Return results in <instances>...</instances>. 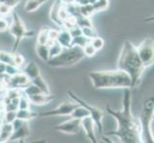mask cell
<instances>
[{
    "label": "cell",
    "mask_w": 154,
    "mask_h": 143,
    "mask_svg": "<svg viewBox=\"0 0 154 143\" xmlns=\"http://www.w3.org/2000/svg\"><path fill=\"white\" fill-rule=\"evenodd\" d=\"M107 113L117 120V129L105 133V136H117L120 142L124 143H143V128L139 118H134L131 113V93L129 88L124 92V107L120 111H115L106 105Z\"/></svg>",
    "instance_id": "6da1fadb"
},
{
    "label": "cell",
    "mask_w": 154,
    "mask_h": 143,
    "mask_svg": "<svg viewBox=\"0 0 154 143\" xmlns=\"http://www.w3.org/2000/svg\"><path fill=\"white\" fill-rule=\"evenodd\" d=\"M117 65H118V69L125 72L130 76V89L139 85L146 67L142 63L139 55L137 54L136 47L129 40H125L124 42Z\"/></svg>",
    "instance_id": "7a4b0ae2"
},
{
    "label": "cell",
    "mask_w": 154,
    "mask_h": 143,
    "mask_svg": "<svg viewBox=\"0 0 154 143\" xmlns=\"http://www.w3.org/2000/svg\"><path fill=\"white\" fill-rule=\"evenodd\" d=\"M88 76L95 89H125L131 87L130 76L124 71H94L88 73Z\"/></svg>",
    "instance_id": "3957f363"
},
{
    "label": "cell",
    "mask_w": 154,
    "mask_h": 143,
    "mask_svg": "<svg viewBox=\"0 0 154 143\" xmlns=\"http://www.w3.org/2000/svg\"><path fill=\"white\" fill-rule=\"evenodd\" d=\"M84 57L82 49L78 46L63 48L58 55L50 58L46 63L53 68H69L72 67Z\"/></svg>",
    "instance_id": "277c9868"
},
{
    "label": "cell",
    "mask_w": 154,
    "mask_h": 143,
    "mask_svg": "<svg viewBox=\"0 0 154 143\" xmlns=\"http://www.w3.org/2000/svg\"><path fill=\"white\" fill-rule=\"evenodd\" d=\"M8 31H9V33L15 38L14 44V47H13V52H17V49L19 47L20 42L23 38L32 37V36L35 35V31H28L27 29H26L23 21L21 20L18 13H15V12H13L12 22H11L10 25H9Z\"/></svg>",
    "instance_id": "5b68a950"
},
{
    "label": "cell",
    "mask_w": 154,
    "mask_h": 143,
    "mask_svg": "<svg viewBox=\"0 0 154 143\" xmlns=\"http://www.w3.org/2000/svg\"><path fill=\"white\" fill-rule=\"evenodd\" d=\"M68 95L74 101L77 102L79 105L82 106V107L85 108L88 112H89V115L91 116V118L93 119L94 123H95V127L97 128V131L100 135H103V112L100 108L95 107V106H92L88 104L86 101L82 100L79 97L74 93L71 90H69L67 92Z\"/></svg>",
    "instance_id": "8992f818"
},
{
    "label": "cell",
    "mask_w": 154,
    "mask_h": 143,
    "mask_svg": "<svg viewBox=\"0 0 154 143\" xmlns=\"http://www.w3.org/2000/svg\"><path fill=\"white\" fill-rule=\"evenodd\" d=\"M153 97H149L144 103V108L141 115V124L143 128V134H146L147 139H149L150 142H153V135L151 132V122L153 121Z\"/></svg>",
    "instance_id": "52a82bcc"
},
{
    "label": "cell",
    "mask_w": 154,
    "mask_h": 143,
    "mask_svg": "<svg viewBox=\"0 0 154 143\" xmlns=\"http://www.w3.org/2000/svg\"><path fill=\"white\" fill-rule=\"evenodd\" d=\"M137 54L139 55L142 63L146 68L151 66L154 61V43L153 39L148 37L143 40L141 43L136 47Z\"/></svg>",
    "instance_id": "ba28073f"
},
{
    "label": "cell",
    "mask_w": 154,
    "mask_h": 143,
    "mask_svg": "<svg viewBox=\"0 0 154 143\" xmlns=\"http://www.w3.org/2000/svg\"><path fill=\"white\" fill-rule=\"evenodd\" d=\"M79 106L77 102H63L57 108L38 114V118L42 116H57V115H70V114Z\"/></svg>",
    "instance_id": "9c48e42d"
},
{
    "label": "cell",
    "mask_w": 154,
    "mask_h": 143,
    "mask_svg": "<svg viewBox=\"0 0 154 143\" xmlns=\"http://www.w3.org/2000/svg\"><path fill=\"white\" fill-rule=\"evenodd\" d=\"M54 130L67 135L78 134L81 130V119L71 118L69 120H66L64 122L55 126Z\"/></svg>",
    "instance_id": "30bf717a"
},
{
    "label": "cell",
    "mask_w": 154,
    "mask_h": 143,
    "mask_svg": "<svg viewBox=\"0 0 154 143\" xmlns=\"http://www.w3.org/2000/svg\"><path fill=\"white\" fill-rule=\"evenodd\" d=\"M81 128H82L84 134H85L90 141L93 143L98 142L96 133H95V123L91 118V116L87 115L81 119Z\"/></svg>",
    "instance_id": "8fae6325"
},
{
    "label": "cell",
    "mask_w": 154,
    "mask_h": 143,
    "mask_svg": "<svg viewBox=\"0 0 154 143\" xmlns=\"http://www.w3.org/2000/svg\"><path fill=\"white\" fill-rule=\"evenodd\" d=\"M30 83H31V80L27 77V76H26L25 73H23L22 72H19L17 75L10 77L7 87L22 90L27 85H29Z\"/></svg>",
    "instance_id": "7c38bea8"
},
{
    "label": "cell",
    "mask_w": 154,
    "mask_h": 143,
    "mask_svg": "<svg viewBox=\"0 0 154 143\" xmlns=\"http://www.w3.org/2000/svg\"><path fill=\"white\" fill-rule=\"evenodd\" d=\"M29 136H30L29 121H25V122L21 126H19L18 128L14 130L13 135L11 136L9 141H15V140L26 139Z\"/></svg>",
    "instance_id": "4fadbf2b"
},
{
    "label": "cell",
    "mask_w": 154,
    "mask_h": 143,
    "mask_svg": "<svg viewBox=\"0 0 154 143\" xmlns=\"http://www.w3.org/2000/svg\"><path fill=\"white\" fill-rule=\"evenodd\" d=\"M30 103H33L35 105H46L50 103L51 101H53V99L55 98V95H53L52 94H46L43 93L40 94H36L34 95H29L28 97Z\"/></svg>",
    "instance_id": "5bb4252c"
},
{
    "label": "cell",
    "mask_w": 154,
    "mask_h": 143,
    "mask_svg": "<svg viewBox=\"0 0 154 143\" xmlns=\"http://www.w3.org/2000/svg\"><path fill=\"white\" fill-rule=\"evenodd\" d=\"M21 72L25 73L30 80L40 75L39 67L36 65V63L35 61H29L27 64L22 67V71Z\"/></svg>",
    "instance_id": "9a60e30c"
},
{
    "label": "cell",
    "mask_w": 154,
    "mask_h": 143,
    "mask_svg": "<svg viewBox=\"0 0 154 143\" xmlns=\"http://www.w3.org/2000/svg\"><path fill=\"white\" fill-rule=\"evenodd\" d=\"M61 4L62 3H61L60 0H55V2L53 3L51 10H50V18H51V20L56 25L60 26V27H62V26H63L62 20L58 17V10H60V7L61 6Z\"/></svg>",
    "instance_id": "2e32d148"
},
{
    "label": "cell",
    "mask_w": 154,
    "mask_h": 143,
    "mask_svg": "<svg viewBox=\"0 0 154 143\" xmlns=\"http://www.w3.org/2000/svg\"><path fill=\"white\" fill-rule=\"evenodd\" d=\"M14 128L12 123L1 122V131H0V143L8 142L11 136L13 135Z\"/></svg>",
    "instance_id": "e0dca14e"
},
{
    "label": "cell",
    "mask_w": 154,
    "mask_h": 143,
    "mask_svg": "<svg viewBox=\"0 0 154 143\" xmlns=\"http://www.w3.org/2000/svg\"><path fill=\"white\" fill-rule=\"evenodd\" d=\"M57 41L61 45L62 48H69L71 47V41H72V36L69 34L68 30L64 29L58 31V35Z\"/></svg>",
    "instance_id": "ac0fdd59"
},
{
    "label": "cell",
    "mask_w": 154,
    "mask_h": 143,
    "mask_svg": "<svg viewBox=\"0 0 154 143\" xmlns=\"http://www.w3.org/2000/svg\"><path fill=\"white\" fill-rule=\"evenodd\" d=\"M48 1L50 0H27L24 5V10L27 13H34Z\"/></svg>",
    "instance_id": "d6986e66"
},
{
    "label": "cell",
    "mask_w": 154,
    "mask_h": 143,
    "mask_svg": "<svg viewBox=\"0 0 154 143\" xmlns=\"http://www.w3.org/2000/svg\"><path fill=\"white\" fill-rule=\"evenodd\" d=\"M31 83L35 84V85L38 87L43 94H51V91H50V88L48 86V84L46 83V81L44 80V78L42 77L40 75L38 76H35L33 79H31Z\"/></svg>",
    "instance_id": "ffe728a7"
},
{
    "label": "cell",
    "mask_w": 154,
    "mask_h": 143,
    "mask_svg": "<svg viewBox=\"0 0 154 143\" xmlns=\"http://www.w3.org/2000/svg\"><path fill=\"white\" fill-rule=\"evenodd\" d=\"M35 118H38V114L32 112L30 109H17V118L30 121Z\"/></svg>",
    "instance_id": "44dd1931"
},
{
    "label": "cell",
    "mask_w": 154,
    "mask_h": 143,
    "mask_svg": "<svg viewBox=\"0 0 154 143\" xmlns=\"http://www.w3.org/2000/svg\"><path fill=\"white\" fill-rule=\"evenodd\" d=\"M36 54L42 61L49 59V46L47 44H36Z\"/></svg>",
    "instance_id": "7402d4cb"
},
{
    "label": "cell",
    "mask_w": 154,
    "mask_h": 143,
    "mask_svg": "<svg viewBox=\"0 0 154 143\" xmlns=\"http://www.w3.org/2000/svg\"><path fill=\"white\" fill-rule=\"evenodd\" d=\"M87 115H89L88 111L84 107H82V106L79 105L78 107L70 114V115H69V116H71V118H73L82 119V118H85V116H87Z\"/></svg>",
    "instance_id": "603a6c76"
},
{
    "label": "cell",
    "mask_w": 154,
    "mask_h": 143,
    "mask_svg": "<svg viewBox=\"0 0 154 143\" xmlns=\"http://www.w3.org/2000/svg\"><path fill=\"white\" fill-rule=\"evenodd\" d=\"M63 50V48L61 47V45L58 43V42L53 41L52 43L49 45V59L50 58H53L57 55H58L61 52V51Z\"/></svg>",
    "instance_id": "cb8c5ba5"
},
{
    "label": "cell",
    "mask_w": 154,
    "mask_h": 143,
    "mask_svg": "<svg viewBox=\"0 0 154 143\" xmlns=\"http://www.w3.org/2000/svg\"><path fill=\"white\" fill-rule=\"evenodd\" d=\"M76 25L79 26V28L93 27V24L91 22L90 17L83 16V15H82V14H79L78 16H76Z\"/></svg>",
    "instance_id": "d4e9b609"
},
{
    "label": "cell",
    "mask_w": 154,
    "mask_h": 143,
    "mask_svg": "<svg viewBox=\"0 0 154 143\" xmlns=\"http://www.w3.org/2000/svg\"><path fill=\"white\" fill-rule=\"evenodd\" d=\"M94 13H95V10L92 4H86L83 5V6H79V14L83 15V16L90 17Z\"/></svg>",
    "instance_id": "484cf974"
},
{
    "label": "cell",
    "mask_w": 154,
    "mask_h": 143,
    "mask_svg": "<svg viewBox=\"0 0 154 143\" xmlns=\"http://www.w3.org/2000/svg\"><path fill=\"white\" fill-rule=\"evenodd\" d=\"M93 5V8L95 10V13L102 12V10H107L109 7V0H97Z\"/></svg>",
    "instance_id": "4316f807"
},
{
    "label": "cell",
    "mask_w": 154,
    "mask_h": 143,
    "mask_svg": "<svg viewBox=\"0 0 154 143\" xmlns=\"http://www.w3.org/2000/svg\"><path fill=\"white\" fill-rule=\"evenodd\" d=\"M90 40L88 38H86L85 36L79 35V36H75V37H72V41H71V46H78L82 48L85 44H87Z\"/></svg>",
    "instance_id": "83f0119b"
},
{
    "label": "cell",
    "mask_w": 154,
    "mask_h": 143,
    "mask_svg": "<svg viewBox=\"0 0 154 143\" xmlns=\"http://www.w3.org/2000/svg\"><path fill=\"white\" fill-rule=\"evenodd\" d=\"M2 122L5 123H13L17 118V111H5L4 115L1 116Z\"/></svg>",
    "instance_id": "f1b7e54d"
},
{
    "label": "cell",
    "mask_w": 154,
    "mask_h": 143,
    "mask_svg": "<svg viewBox=\"0 0 154 143\" xmlns=\"http://www.w3.org/2000/svg\"><path fill=\"white\" fill-rule=\"evenodd\" d=\"M48 31L49 28H42L38 34V43L36 44H47L48 42Z\"/></svg>",
    "instance_id": "f546056e"
},
{
    "label": "cell",
    "mask_w": 154,
    "mask_h": 143,
    "mask_svg": "<svg viewBox=\"0 0 154 143\" xmlns=\"http://www.w3.org/2000/svg\"><path fill=\"white\" fill-rule=\"evenodd\" d=\"M0 62L4 63V64H13V52H7L4 51H0Z\"/></svg>",
    "instance_id": "4dcf8cb0"
},
{
    "label": "cell",
    "mask_w": 154,
    "mask_h": 143,
    "mask_svg": "<svg viewBox=\"0 0 154 143\" xmlns=\"http://www.w3.org/2000/svg\"><path fill=\"white\" fill-rule=\"evenodd\" d=\"M82 49V52L84 54V56H87V57H93L97 52V50L91 45L90 42H88L87 44L84 45Z\"/></svg>",
    "instance_id": "1f68e13d"
},
{
    "label": "cell",
    "mask_w": 154,
    "mask_h": 143,
    "mask_svg": "<svg viewBox=\"0 0 154 143\" xmlns=\"http://www.w3.org/2000/svg\"><path fill=\"white\" fill-rule=\"evenodd\" d=\"M82 35L85 36V37L88 38L89 40L98 35L97 31L94 29V27H83V28H82Z\"/></svg>",
    "instance_id": "d6a6232c"
},
{
    "label": "cell",
    "mask_w": 154,
    "mask_h": 143,
    "mask_svg": "<svg viewBox=\"0 0 154 143\" xmlns=\"http://www.w3.org/2000/svg\"><path fill=\"white\" fill-rule=\"evenodd\" d=\"M90 43H91V45L95 48V49L98 51L100 50H102L103 49V47L104 46V40L102 38V37H100V36H95L94 38L92 39H90Z\"/></svg>",
    "instance_id": "836d02e7"
},
{
    "label": "cell",
    "mask_w": 154,
    "mask_h": 143,
    "mask_svg": "<svg viewBox=\"0 0 154 143\" xmlns=\"http://www.w3.org/2000/svg\"><path fill=\"white\" fill-rule=\"evenodd\" d=\"M13 61H14V65L18 67L19 69H21V67L24 66V62L25 59L23 55H21L20 54H17V52H13Z\"/></svg>",
    "instance_id": "e575fe53"
},
{
    "label": "cell",
    "mask_w": 154,
    "mask_h": 143,
    "mask_svg": "<svg viewBox=\"0 0 154 143\" xmlns=\"http://www.w3.org/2000/svg\"><path fill=\"white\" fill-rule=\"evenodd\" d=\"M18 109H30V100L26 94H22L19 97Z\"/></svg>",
    "instance_id": "d590c367"
},
{
    "label": "cell",
    "mask_w": 154,
    "mask_h": 143,
    "mask_svg": "<svg viewBox=\"0 0 154 143\" xmlns=\"http://www.w3.org/2000/svg\"><path fill=\"white\" fill-rule=\"evenodd\" d=\"M75 26H76V17L72 16V15H69L65 20H63L62 27L66 30H70L71 28L75 27Z\"/></svg>",
    "instance_id": "8d00e7d4"
},
{
    "label": "cell",
    "mask_w": 154,
    "mask_h": 143,
    "mask_svg": "<svg viewBox=\"0 0 154 143\" xmlns=\"http://www.w3.org/2000/svg\"><path fill=\"white\" fill-rule=\"evenodd\" d=\"M20 71V69L17 66H14L13 64H6V69H5V73L10 76H13L14 75L18 73Z\"/></svg>",
    "instance_id": "74e56055"
},
{
    "label": "cell",
    "mask_w": 154,
    "mask_h": 143,
    "mask_svg": "<svg viewBox=\"0 0 154 143\" xmlns=\"http://www.w3.org/2000/svg\"><path fill=\"white\" fill-rule=\"evenodd\" d=\"M12 8H10L9 6L5 4H0V17H7L8 15H10V13H13Z\"/></svg>",
    "instance_id": "f35d334b"
},
{
    "label": "cell",
    "mask_w": 154,
    "mask_h": 143,
    "mask_svg": "<svg viewBox=\"0 0 154 143\" xmlns=\"http://www.w3.org/2000/svg\"><path fill=\"white\" fill-rule=\"evenodd\" d=\"M68 16H69V14L67 13V10L65 8V5L64 4H61V6L60 7V10H58V17H60L62 20V22H63V20H65Z\"/></svg>",
    "instance_id": "ab89813d"
},
{
    "label": "cell",
    "mask_w": 154,
    "mask_h": 143,
    "mask_svg": "<svg viewBox=\"0 0 154 143\" xmlns=\"http://www.w3.org/2000/svg\"><path fill=\"white\" fill-rule=\"evenodd\" d=\"M20 1L21 0H0V2H1L2 4L7 5V6H9L12 9H14V7H17V5L20 3Z\"/></svg>",
    "instance_id": "60d3db41"
},
{
    "label": "cell",
    "mask_w": 154,
    "mask_h": 143,
    "mask_svg": "<svg viewBox=\"0 0 154 143\" xmlns=\"http://www.w3.org/2000/svg\"><path fill=\"white\" fill-rule=\"evenodd\" d=\"M69 34H71L72 37H75V36H79V35H82V28H79V26H75V27L71 28L70 30H68Z\"/></svg>",
    "instance_id": "b9f144b4"
},
{
    "label": "cell",
    "mask_w": 154,
    "mask_h": 143,
    "mask_svg": "<svg viewBox=\"0 0 154 143\" xmlns=\"http://www.w3.org/2000/svg\"><path fill=\"white\" fill-rule=\"evenodd\" d=\"M10 23L5 17H0V31H6L9 28Z\"/></svg>",
    "instance_id": "7bdbcfd3"
},
{
    "label": "cell",
    "mask_w": 154,
    "mask_h": 143,
    "mask_svg": "<svg viewBox=\"0 0 154 143\" xmlns=\"http://www.w3.org/2000/svg\"><path fill=\"white\" fill-rule=\"evenodd\" d=\"M58 31H56V30H53V29H49L48 31V39L51 41H55L57 38V35H58Z\"/></svg>",
    "instance_id": "ee69618b"
},
{
    "label": "cell",
    "mask_w": 154,
    "mask_h": 143,
    "mask_svg": "<svg viewBox=\"0 0 154 143\" xmlns=\"http://www.w3.org/2000/svg\"><path fill=\"white\" fill-rule=\"evenodd\" d=\"M75 4H77L78 6H83V5H86L89 4L88 3V0H75Z\"/></svg>",
    "instance_id": "f6af8a7d"
},
{
    "label": "cell",
    "mask_w": 154,
    "mask_h": 143,
    "mask_svg": "<svg viewBox=\"0 0 154 143\" xmlns=\"http://www.w3.org/2000/svg\"><path fill=\"white\" fill-rule=\"evenodd\" d=\"M5 69H6V64L0 62V76H2L5 73Z\"/></svg>",
    "instance_id": "bcb514c9"
},
{
    "label": "cell",
    "mask_w": 154,
    "mask_h": 143,
    "mask_svg": "<svg viewBox=\"0 0 154 143\" xmlns=\"http://www.w3.org/2000/svg\"><path fill=\"white\" fill-rule=\"evenodd\" d=\"M62 4H71V3H74L75 2V0H60Z\"/></svg>",
    "instance_id": "7dc6e473"
},
{
    "label": "cell",
    "mask_w": 154,
    "mask_h": 143,
    "mask_svg": "<svg viewBox=\"0 0 154 143\" xmlns=\"http://www.w3.org/2000/svg\"><path fill=\"white\" fill-rule=\"evenodd\" d=\"M96 1H97V0H88V3L89 4H94Z\"/></svg>",
    "instance_id": "c3c4849f"
},
{
    "label": "cell",
    "mask_w": 154,
    "mask_h": 143,
    "mask_svg": "<svg viewBox=\"0 0 154 143\" xmlns=\"http://www.w3.org/2000/svg\"><path fill=\"white\" fill-rule=\"evenodd\" d=\"M0 131H1V124H0Z\"/></svg>",
    "instance_id": "681fc988"
},
{
    "label": "cell",
    "mask_w": 154,
    "mask_h": 143,
    "mask_svg": "<svg viewBox=\"0 0 154 143\" xmlns=\"http://www.w3.org/2000/svg\"><path fill=\"white\" fill-rule=\"evenodd\" d=\"M0 118H1V114H0Z\"/></svg>",
    "instance_id": "f907efd6"
},
{
    "label": "cell",
    "mask_w": 154,
    "mask_h": 143,
    "mask_svg": "<svg viewBox=\"0 0 154 143\" xmlns=\"http://www.w3.org/2000/svg\"><path fill=\"white\" fill-rule=\"evenodd\" d=\"M0 4H1V2H0Z\"/></svg>",
    "instance_id": "816d5d0a"
}]
</instances>
